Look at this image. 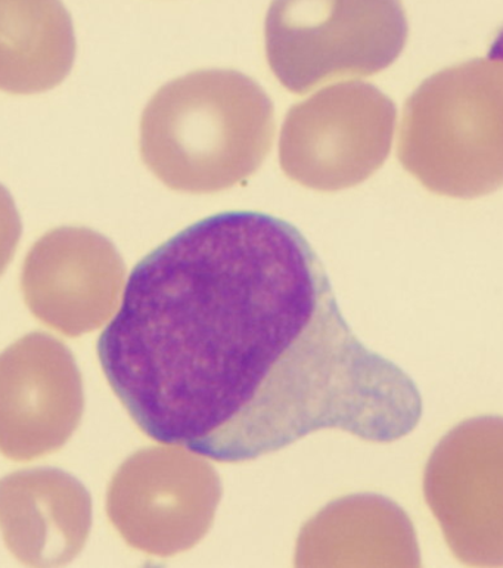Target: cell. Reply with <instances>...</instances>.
Returning a JSON list of instances; mask_svg holds the SVG:
<instances>
[{
	"instance_id": "cell-1",
	"label": "cell",
	"mask_w": 503,
	"mask_h": 568,
	"mask_svg": "<svg viewBox=\"0 0 503 568\" xmlns=\"http://www.w3.org/2000/svg\"><path fill=\"white\" fill-rule=\"evenodd\" d=\"M97 351L141 432L218 463L326 428L392 443L422 417L416 384L356 337L302 232L266 213L213 214L152 250Z\"/></svg>"
},
{
	"instance_id": "cell-2",
	"label": "cell",
	"mask_w": 503,
	"mask_h": 568,
	"mask_svg": "<svg viewBox=\"0 0 503 568\" xmlns=\"http://www.w3.org/2000/svg\"><path fill=\"white\" fill-rule=\"evenodd\" d=\"M275 113L268 93L237 70L174 79L143 110L141 156L161 183L215 194L253 176L272 150Z\"/></svg>"
},
{
	"instance_id": "cell-3",
	"label": "cell",
	"mask_w": 503,
	"mask_h": 568,
	"mask_svg": "<svg viewBox=\"0 0 503 568\" xmlns=\"http://www.w3.org/2000/svg\"><path fill=\"white\" fill-rule=\"evenodd\" d=\"M272 73L303 95L328 80L372 75L401 55V0H272L264 22Z\"/></svg>"
},
{
	"instance_id": "cell-4",
	"label": "cell",
	"mask_w": 503,
	"mask_h": 568,
	"mask_svg": "<svg viewBox=\"0 0 503 568\" xmlns=\"http://www.w3.org/2000/svg\"><path fill=\"white\" fill-rule=\"evenodd\" d=\"M394 124L396 106L372 84L348 82L322 89L286 114L281 168L308 190L358 186L388 160Z\"/></svg>"
},
{
	"instance_id": "cell-5",
	"label": "cell",
	"mask_w": 503,
	"mask_h": 568,
	"mask_svg": "<svg viewBox=\"0 0 503 568\" xmlns=\"http://www.w3.org/2000/svg\"><path fill=\"white\" fill-rule=\"evenodd\" d=\"M190 454L150 447L115 473L107 511L130 547L169 557L194 547L210 529L222 489L214 469Z\"/></svg>"
},
{
	"instance_id": "cell-6",
	"label": "cell",
	"mask_w": 503,
	"mask_h": 568,
	"mask_svg": "<svg viewBox=\"0 0 503 568\" xmlns=\"http://www.w3.org/2000/svg\"><path fill=\"white\" fill-rule=\"evenodd\" d=\"M424 496L457 561L503 567V418L449 432L426 464Z\"/></svg>"
},
{
	"instance_id": "cell-7",
	"label": "cell",
	"mask_w": 503,
	"mask_h": 568,
	"mask_svg": "<svg viewBox=\"0 0 503 568\" xmlns=\"http://www.w3.org/2000/svg\"><path fill=\"white\" fill-rule=\"evenodd\" d=\"M84 409L82 375L60 339L31 333L0 355V454L31 460L60 450Z\"/></svg>"
},
{
	"instance_id": "cell-8",
	"label": "cell",
	"mask_w": 503,
	"mask_h": 568,
	"mask_svg": "<svg viewBox=\"0 0 503 568\" xmlns=\"http://www.w3.org/2000/svg\"><path fill=\"white\" fill-rule=\"evenodd\" d=\"M125 267L114 244L88 227L48 232L22 267L27 307L42 324L80 337L105 324L119 307Z\"/></svg>"
},
{
	"instance_id": "cell-9",
	"label": "cell",
	"mask_w": 503,
	"mask_h": 568,
	"mask_svg": "<svg viewBox=\"0 0 503 568\" xmlns=\"http://www.w3.org/2000/svg\"><path fill=\"white\" fill-rule=\"evenodd\" d=\"M91 526V495L70 474L34 468L0 480V530L22 565L56 567L73 561Z\"/></svg>"
},
{
	"instance_id": "cell-10",
	"label": "cell",
	"mask_w": 503,
	"mask_h": 568,
	"mask_svg": "<svg viewBox=\"0 0 503 568\" xmlns=\"http://www.w3.org/2000/svg\"><path fill=\"white\" fill-rule=\"evenodd\" d=\"M295 562L420 567L421 552L411 518L398 504L356 495L331 504L304 527Z\"/></svg>"
},
{
	"instance_id": "cell-11",
	"label": "cell",
	"mask_w": 503,
	"mask_h": 568,
	"mask_svg": "<svg viewBox=\"0 0 503 568\" xmlns=\"http://www.w3.org/2000/svg\"><path fill=\"white\" fill-rule=\"evenodd\" d=\"M74 60L73 21L61 0H0V91H51Z\"/></svg>"
},
{
	"instance_id": "cell-12",
	"label": "cell",
	"mask_w": 503,
	"mask_h": 568,
	"mask_svg": "<svg viewBox=\"0 0 503 568\" xmlns=\"http://www.w3.org/2000/svg\"><path fill=\"white\" fill-rule=\"evenodd\" d=\"M21 219L9 191L0 185V275L7 271L21 239Z\"/></svg>"
},
{
	"instance_id": "cell-13",
	"label": "cell",
	"mask_w": 503,
	"mask_h": 568,
	"mask_svg": "<svg viewBox=\"0 0 503 568\" xmlns=\"http://www.w3.org/2000/svg\"><path fill=\"white\" fill-rule=\"evenodd\" d=\"M487 58L491 61L503 62V26L489 48Z\"/></svg>"
}]
</instances>
